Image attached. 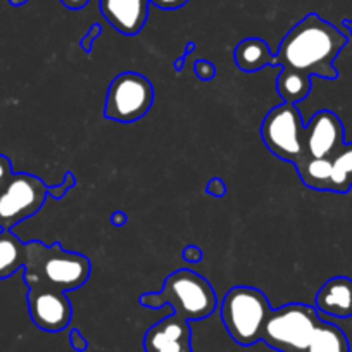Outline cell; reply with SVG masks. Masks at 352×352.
Returning <instances> with one entry per match:
<instances>
[{"mask_svg": "<svg viewBox=\"0 0 352 352\" xmlns=\"http://www.w3.org/2000/svg\"><path fill=\"white\" fill-rule=\"evenodd\" d=\"M347 35L331 23L309 12L285 36L275 54V64L282 69H294L307 76L337 80L333 60L347 45Z\"/></svg>", "mask_w": 352, "mask_h": 352, "instance_id": "obj_1", "label": "cell"}, {"mask_svg": "<svg viewBox=\"0 0 352 352\" xmlns=\"http://www.w3.org/2000/svg\"><path fill=\"white\" fill-rule=\"evenodd\" d=\"M23 268L26 285L43 283L63 292H73L83 287L92 273V264L85 254L66 250L60 242L45 245L40 240L26 242V261Z\"/></svg>", "mask_w": 352, "mask_h": 352, "instance_id": "obj_2", "label": "cell"}, {"mask_svg": "<svg viewBox=\"0 0 352 352\" xmlns=\"http://www.w3.org/2000/svg\"><path fill=\"white\" fill-rule=\"evenodd\" d=\"M140 306L161 309L169 306L173 314L187 321L206 320L218 306V299L211 283L192 270H176L164 280L162 290L140 296Z\"/></svg>", "mask_w": 352, "mask_h": 352, "instance_id": "obj_3", "label": "cell"}, {"mask_svg": "<svg viewBox=\"0 0 352 352\" xmlns=\"http://www.w3.org/2000/svg\"><path fill=\"white\" fill-rule=\"evenodd\" d=\"M270 313L272 306L268 297L254 287H233L221 302L223 324L230 337L243 347L254 345L263 338Z\"/></svg>", "mask_w": 352, "mask_h": 352, "instance_id": "obj_4", "label": "cell"}, {"mask_svg": "<svg viewBox=\"0 0 352 352\" xmlns=\"http://www.w3.org/2000/svg\"><path fill=\"white\" fill-rule=\"evenodd\" d=\"M320 321L321 316L314 306L285 304L272 309L261 340L278 352H306Z\"/></svg>", "mask_w": 352, "mask_h": 352, "instance_id": "obj_5", "label": "cell"}, {"mask_svg": "<svg viewBox=\"0 0 352 352\" xmlns=\"http://www.w3.org/2000/svg\"><path fill=\"white\" fill-rule=\"evenodd\" d=\"M154 87L144 74L124 71L107 88L104 118L118 123H135L151 111Z\"/></svg>", "mask_w": 352, "mask_h": 352, "instance_id": "obj_6", "label": "cell"}, {"mask_svg": "<svg viewBox=\"0 0 352 352\" xmlns=\"http://www.w3.org/2000/svg\"><path fill=\"white\" fill-rule=\"evenodd\" d=\"M304 126L296 104L282 102L264 116L261 138L273 155L296 164L304 152Z\"/></svg>", "mask_w": 352, "mask_h": 352, "instance_id": "obj_7", "label": "cell"}, {"mask_svg": "<svg viewBox=\"0 0 352 352\" xmlns=\"http://www.w3.org/2000/svg\"><path fill=\"white\" fill-rule=\"evenodd\" d=\"M47 188L38 176L14 173L11 180L0 188V228L12 230L36 214L49 197Z\"/></svg>", "mask_w": 352, "mask_h": 352, "instance_id": "obj_8", "label": "cell"}, {"mask_svg": "<svg viewBox=\"0 0 352 352\" xmlns=\"http://www.w3.org/2000/svg\"><path fill=\"white\" fill-rule=\"evenodd\" d=\"M28 311L33 324L49 333H57L69 327L73 318V306L67 292L43 283H30Z\"/></svg>", "mask_w": 352, "mask_h": 352, "instance_id": "obj_9", "label": "cell"}, {"mask_svg": "<svg viewBox=\"0 0 352 352\" xmlns=\"http://www.w3.org/2000/svg\"><path fill=\"white\" fill-rule=\"evenodd\" d=\"M344 124L331 111H318L304 126V152L299 159H331L342 148Z\"/></svg>", "mask_w": 352, "mask_h": 352, "instance_id": "obj_10", "label": "cell"}, {"mask_svg": "<svg viewBox=\"0 0 352 352\" xmlns=\"http://www.w3.org/2000/svg\"><path fill=\"white\" fill-rule=\"evenodd\" d=\"M145 352H194L192 328L187 320L169 314L152 324L144 335Z\"/></svg>", "mask_w": 352, "mask_h": 352, "instance_id": "obj_11", "label": "cell"}, {"mask_svg": "<svg viewBox=\"0 0 352 352\" xmlns=\"http://www.w3.org/2000/svg\"><path fill=\"white\" fill-rule=\"evenodd\" d=\"M100 12L116 32L137 35L148 18V0H100Z\"/></svg>", "mask_w": 352, "mask_h": 352, "instance_id": "obj_12", "label": "cell"}, {"mask_svg": "<svg viewBox=\"0 0 352 352\" xmlns=\"http://www.w3.org/2000/svg\"><path fill=\"white\" fill-rule=\"evenodd\" d=\"M320 314L338 320L352 318V280L347 276H333L323 283L314 299Z\"/></svg>", "mask_w": 352, "mask_h": 352, "instance_id": "obj_13", "label": "cell"}, {"mask_svg": "<svg viewBox=\"0 0 352 352\" xmlns=\"http://www.w3.org/2000/svg\"><path fill=\"white\" fill-rule=\"evenodd\" d=\"M233 57H235L236 66L245 71V73H256V71L264 69V67L276 66L275 56L270 50V45L263 38H257V36L242 40L235 47Z\"/></svg>", "mask_w": 352, "mask_h": 352, "instance_id": "obj_14", "label": "cell"}, {"mask_svg": "<svg viewBox=\"0 0 352 352\" xmlns=\"http://www.w3.org/2000/svg\"><path fill=\"white\" fill-rule=\"evenodd\" d=\"M26 243L21 242L11 230L0 232V280L14 275L25 266Z\"/></svg>", "mask_w": 352, "mask_h": 352, "instance_id": "obj_15", "label": "cell"}, {"mask_svg": "<svg viewBox=\"0 0 352 352\" xmlns=\"http://www.w3.org/2000/svg\"><path fill=\"white\" fill-rule=\"evenodd\" d=\"M294 166L306 187L318 192H328L331 178L330 159H299Z\"/></svg>", "mask_w": 352, "mask_h": 352, "instance_id": "obj_16", "label": "cell"}, {"mask_svg": "<svg viewBox=\"0 0 352 352\" xmlns=\"http://www.w3.org/2000/svg\"><path fill=\"white\" fill-rule=\"evenodd\" d=\"M306 352H351V349L342 328L321 320Z\"/></svg>", "mask_w": 352, "mask_h": 352, "instance_id": "obj_17", "label": "cell"}, {"mask_svg": "<svg viewBox=\"0 0 352 352\" xmlns=\"http://www.w3.org/2000/svg\"><path fill=\"white\" fill-rule=\"evenodd\" d=\"M311 87H313L311 76L294 69H282L276 80L280 97L283 102L289 104H299L300 100L306 99L311 94Z\"/></svg>", "mask_w": 352, "mask_h": 352, "instance_id": "obj_18", "label": "cell"}, {"mask_svg": "<svg viewBox=\"0 0 352 352\" xmlns=\"http://www.w3.org/2000/svg\"><path fill=\"white\" fill-rule=\"evenodd\" d=\"M331 178L328 192L347 194L352 188V142L342 145L340 151L330 159Z\"/></svg>", "mask_w": 352, "mask_h": 352, "instance_id": "obj_19", "label": "cell"}, {"mask_svg": "<svg viewBox=\"0 0 352 352\" xmlns=\"http://www.w3.org/2000/svg\"><path fill=\"white\" fill-rule=\"evenodd\" d=\"M74 187H76V178H74V173L73 171H66L63 184L57 185V187H49V188H47V192H49L50 197L56 199V201H59V199H63L64 195H66L67 192H69L71 188H74Z\"/></svg>", "mask_w": 352, "mask_h": 352, "instance_id": "obj_20", "label": "cell"}, {"mask_svg": "<svg viewBox=\"0 0 352 352\" xmlns=\"http://www.w3.org/2000/svg\"><path fill=\"white\" fill-rule=\"evenodd\" d=\"M194 71H195V76H197L201 81H211V80H214V76H216L214 64L209 63V60H206V59L195 60Z\"/></svg>", "mask_w": 352, "mask_h": 352, "instance_id": "obj_21", "label": "cell"}, {"mask_svg": "<svg viewBox=\"0 0 352 352\" xmlns=\"http://www.w3.org/2000/svg\"><path fill=\"white\" fill-rule=\"evenodd\" d=\"M100 33H102V26H100L99 23H96V25L90 26V28H88V32L85 33V36H83V38H81V42H80L81 49H83L87 54L92 52L94 42H96V40L99 38Z\"/></svg>", "mask_w": 352, "mask_h": 352, "instance_id": "obj_22", "label": "cell"}, {"mask_svg": "<svg viewBox=\"0 0 352 352\" xmlns=\"http://www.w3.org/2000/svg\"><path fill=\"white\" fill-rule=\"evenodd\" d=\"M206 194L211 195V197H223V195L226 194V184L223 178H219V176H214V178H211V180L208 182V185H206Z\"/></svg>", "mask_w": 352, "mask_h": 352, "instance_id": "obj_23", "label": "cell"}, {"mask_svg": "<svg viewBox=\"0 0 352 352\" xmlns=\"http://www.w3.org/2000/svg\"><path fill=\"white\" fill-rule=\"evenodd\" d=\"M12 175H14V173H12L11 159H9L8 155L0 154V188L4 187V185L11 180Z\"/></svg>", "mask_w": 352, "mask_h": 352, "instance_id": "obj_24", "label": "cell"}, {"mask_svg": "<svg viewBox=\"0 0 352 352\" xmlns=\"http://www.w3.org/2000/svg\"><path fill=\"white\" fill-rule=\"evenodd\" d=\"M69 344L71 347H73V351L76 352H85L88 349V340L85 338V335L81 333L80 330H76V328H73V330L69 331Z\"/></svg>", "mask_w": 352, "mask_h": 352, "instance_id": "obj_25", "label": "cell"}, {"mask_svg": "<svg viewBox=\"0 0 352 352\" xmlns=\"http://www.w3.org/2000/svg\"><path fill=\"white\" fill-rule=\"evenodd\" d=\"M202 256H204V254H202V249L197 245H187L184 249V252H182V257H184V259L190 264L201 263Z\"/></svg>", "mask_w": 352, "mask_h": 352, "instance_id": "obj_26", "label": "cell"}, {"mask_svg": "<svg viewBox=\"0 0 352 352\" xmlns=\"http://www.w3.org/2000/svg\"><path fill=\"white\" fill-rule=\"evenodd\" d=\"M188 0H148V4H154L155 8L164 9V11H173V9H180L187 4Z\"/></svg>", "mask_w": 352, "mask_h": 352, "instance_id": "obj_27", "label": "cell"}, {"mask_svg": "<svg viewBox=\"0 0 352 352\" xmlns=\"http://www.w3.org/2000/svg\"><path fill=\"white\" fill-rule=\"evenodd\" d=\"M195 47H197V45H195V42H188L187 45H185V50H184V54H182V57H178V59H176L175 63H173V67H175L176 73H182V71H184L185 59H187V57L190 56L192 52H194Z\"/></svg>", "mask_w": 352, "mask_h": 352, "instance_id": "obj_28", "label": "cell"}, {"mask_svg": "<svg viewBox=\"0 0 352 352\" xmlns=\"http://www.w3.org/2000/svg\"><path fill=\"white\" fill-rule=\"evenodd\" d=\"M88 2H90V0H60V4H63L64 8L71 9V11H80V9L87 8Z\"/></svg>", "mask_w": 352, "mask_h": 352, "instance_id": "obj_29", "label": "cell"}, {"mask_svg": "<svg viewBox=\"0 0 352 352\" xmlns=\"http://www.w3.org/2000/svg\"><path fill=\"white\" fill-rule=\"evenodd\" d=\"M111 223H113L114 226H124L128 223V214L124 211H114L113 214H111Z\"/></svg>", "mask_w": 352, "mask_h": 352, "instance_id": "obj_30", "label": "cell"}, {"mask_svg": "<svg viewBox=\"0 0 352 352\" xmlns=\"http://www.w3.org/2000/svg\"><path fill=\"white\" fill-rule=\"evenodd\" d=\"M9 4L14 6V8H19V6L28 4V0H9Z\"/></svg>", "mask_w": 352, "mask_h": 352, "instance_id": "obj_31", "label": "cell"}, {"mask_svg": "<svg viewBox=\"0 0 352 352\" xmlns=\"http://www.w3.org/2000/svg\"><path fill=\"white\" fill-rule=\"evenodd\" d=\"M344 26L349 30V33H351V36H352V19H345Z\"/></svg>", "mask_w": 352, "mask_h": 352, "instance_id": "obj_32", "label": "cell"}]
</instances>
